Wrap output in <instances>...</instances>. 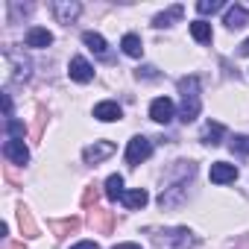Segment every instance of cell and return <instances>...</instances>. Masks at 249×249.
<instances>
[{
    "label": "cell",
    "mask_w": 249,
    "mask_h": 249,
    "mask_svg": "<svg viewBox=\"0 0 249 249\" xmlns=\"http://www.w3.org/2000/svg\"><path fill=\"white\" fill-rule=\"evenodd\" d=\"M223 135H226V126H223V123H205V129H202V141H205V144L217 147Z\"/></svg>",
    "instance_id": "cell-16"
},
{
    "label": "cell",
    "mask_w": 249,
    "mask_h": 249,
    "mask_svg": "<svg viewBox=\"0 0 249 249\" xmlns=\"http://www.w3.org/2000/svg\"><path fill=\"white\" fill-rule=\"evenodd\" d=\"M53 12L59 15L62 24H71V21L82 12V6H79V3H68V0H59V3H53Z\"/></svg>",
    "instance_id": "cell-13"
},
{
    "label": "cell",
    "mask_w": 249,
    "mask_h": 249,
    "mask_svg": "<svg viewBox=\"0 0 249 249\" xmlns=\"http://www.w3.org/2000/svg\"><path fill=\"white\" fill-rule=\"evenodd\" d=\"M68 73H71L73 82H91V79H94V68H91L88 59H82V56H73V59H71Z\"/></svg>",
    "instance_id": "cell-5"
},
{
    "label": "cell",
    "mask_w": 249,
    "mask_h": 249,
    "mask_svg": "<svg viewBox=\"0 0 249 249\" xmlns=\"http://www.w3.org/2000/svg\"><path fill=\"white\" fill-rule=\"evenodd\" d=\"M240 56H249V38H246V41L240 44Z\"/></svg>",
    "instance_id": "cell-26"
},
{
    "label": "cell",
    "mask_w": 249,
    "mask_h": 249,
    "mask_svg": "<svg viewBox=\"0 0 249 249\" xmlns=\"http://www.w3.org/2000/svg\"><path fill=\"white\" fill-rule=\"evenodd\" d=\"M114 153V144L111 141H94L91 147H85V153H82V159L88 161V164H100L103 159H108Z\"/></svg>",
    "instance_id": "cell-6"
},
{
    "label": "cell",
    "mask_w": 249,
    "mask_h": 249,
    "mask_svg": "<svg viewBox=\"0 0 249 249\" xmlns=\"http://www.w3.org/2000/svg\"><path fill=\"white\" fill-rule=\"evenodd\" d=\"M3 156H6L9 161H15V164H27V161H30V150H27L24 138H6Z\"/></svg>",
    "instance_id": "cell-4"
},
{
    "label": "cell",
    "mask_w": 249,
    "mask_h": 249,
    "mask_svg": "<svg viewBox=\"0 0 249 249\" xmlns=\"http://www.w3.org/2000/svg\"><path fill=\"white\" fill-rule=\"evenodd\" d=\"M208 176H211L214 185H226V182H234V179H237V167L229 164V161H214Z\"/></svg>",
    "instance_id": "cell-8"
},
{
    "label": "cell",
    "mask_w": 249,
    "mask_h": 249,
    "mask_svg": "<svg viewBox=\"0 0 249 249\" xmlns=\"http://www.w3.org/2000/svg\"><path fill=\"white\" fill-rule=\"evenodd\" d=\"M223 24L229 27V30H243L246 24H249V9H243V6H229L226 9V18H223Z\"/></svg>",
    "instance_id": "cell-11"
},
{
    "label": "cell",
    "mask_w": 249,
    "mask_h": 249,
    "mask_svg": "<svg viewBox=\"0 0 249 249\" xmlns=\"http://www.w3.org/2000/svg\"><path fill=\"white\" fill-rule=\"evenodd\" d=\"M114 249H141V246H138V243H117Z\"/></svg>",
    "instance_id": "cell-25"
},
{
    "label": "cell",
    "mask_w": 249,
    "mask_h": 249,
    "mask_svg": "<svg viewBox=\"0 0 249 249\" xmlns=\"http://www.w3.org/2000/svg\"><path fill=\"white\" fill-rule=\"evenodd\" d=\"M150 117H153L156 123H170V120H173V100H167V97L153 100V103H150Z\"/></svg>",
    "instance_id": "cell-7"
},
{
    "label": "cell",
    "mask_w": 249,
    "mask_h": 249,
    "mask_svg": "<svg viewBox=\"0 0 249 249\" xmlns=\"http://www.w3.org/2000/svg\"><path fill=\"white\" fill-rule=\"evenodd\" d=\"M71 249H100V243H94V240H82V243H76V246H71Z\"/></svg>",
    "instance_id": "cell-24"
},
{
    "label": "cell",
    "mask_w": 249,
    "mask_h": 249,
    "mask_svg": "<svg viewBox=\"0 0 249 249\" xmlns=\"http://www.w3.org/2000/svg\"><path fill=\"white\" fill-rule=\"evenodd\" d=\"M179 18H182V6H170L167 12H161V15H156V18H153V27H159V30H161V27H170V24H173V21H179Z\"/></svg>",
    "instance_id": "cell-18"
},
{
    "label": "cell",
    "mask_w": 249,
    "mask_h": 249,
    "mask_svg": "<svg viewBox=\"0 0 249 249\" xmlns=\"http://www.w3.org/2000/svg\"><path fill=\"white\" fill-rule=\"evenodd\" d=\"M123 205H126L129 211H138V208H144L147 202H150V194L144 191V188H135V191H123Z\"/></svg>",
    "instance_id": "cell-12"
},
{
    "label": "cell",
    "mask_w": 249,
    "mask_h": 249,
    "mask_svg": "<svg viewBox=\"0 0 249 249\" xmlns=\"http://www.w3.org/2000/svg\"><path fill=\"white\" fill-rule=\"evenodd\" d=\"M226 3H223V0H199V3H196V12L199 15H214V12H220Z\"/></svg>",
    "instance_id": "cell-20"
},
{
    "label": "cell",
    "mask_w": 249,
    "mask_h": 249,
    "mask_svg": "<svg viewBox=\"0 0 249 249\" xmlns=\"http://www.w3.org/2000/svg\"><path fill=\"white\" fill-rule=\"evenodd\" d=\"M150 153H153V141H150V138H144V135H135V138L129 141V147H126V164L138 167L141 161H147V159H150Z\"/></svg>",
    "instance_id": "cell-3"
},
{
    "label": "cell",
    "mask_w": 249,
    "mask_h": 249,
    "mask_svg": "<svg viewBox=\"0 0 249 249\" xmlns=\"http://www.w3.org/2000/svg\"><path fill=\"white\" fill-rule=\"evenodd\" d=\"M120 47H123V53L132 56V59H141V56H144V44H141V38H138L135 33H126V36H123Z\"/></svg>",
    "instance_id": "cell-14"
},
{
    "label": "cell",
    "mask_w": 249,
    "mask_h": 249,
    "mask_svg": "<svg viewBox=\"0 0 249 249\" xmlns=\"http://www.w3.org/2000/svg\"><path fill=\"white\" fill-rule=\"evenodd\" d=\"M82 41L88 44V50H94L100 59H108V44H106V38L100 36V33H85L82 36Z\"/></svg>",
    "instance_id": "cell-15"
},
{
    "label": "cell",
    "mask_w": 249,
    "mask_h": 249,
    "mask_svg": "<svg viewBox=\"0 0 249 249\" xmlns=\"http://www.w3.org/2000/svg\"><path fill=\"white\" fill-rule=\"evenodd\" d=\"M138 76H147V79H156L159 73H156V68H153V65H147V68H138Z\"/></svg>",
    "instance_id": "cell-23"
},
{
    "label": "cell",
    "mask_w": 249,
    "mask_h": 249,
    "mask_svg": "<svg viewBox=\"0 0 249 249\" xmlns=\"http://www.w3.org/2000/svg\"><path fill=\"white\" fill-rule=\"evenodd\" d=\"M191 36H194L199 44H208V41L214 38V33H211V24H205V21H194V24H191Z\"/></svg>",
    "instance_id": "cell-19"
},
{
    "label": "cell",
    "mask_w": 249,
    "mask_h": 249,
    "mask_svg": "<svg viewBox=\"0 0 249 249\" xmlns=\"http://www.w3.org/2000/svg\"><path fill=\"white\" fill-rule=\"evenodd\" d=\"M231 150L249 156V135H234V138H231Z\"/></svg>",
    "instance_id": "cell-22"
},
{
    "label": "cell",
    "mask_w": 249,
    "mask_h": 249,
    "mask_svg": "<svg viewBox=\"0 0 249 249\" xmlns=\"http://www.w3.org/2000/svg\"><path fill=\"white\" fill-rule=\"evenodd\" d=\"M94 117L103 120V123H114V120L123 117V108H120L114 100H106V103H97V106H94Z\"/></svg>",
    "instance_id": "cell-10"
},
{
    "label": "cell",
    "mask_w": 249,
    "mask_h": 249,
    "mask_svg": "<svg viewBox=\"0 0 249 249\" xmlns=\"http://www.w3.org/2000/svg\"><path fill=\"white\" fill-rule=\"evenodd\" d=\"M24 41H27V47L41 50V47H50V44H53V33L44 30V27H30L27 36H24Z\"/></svg>",
    "instance_id": "cell-9"
},
{
    "label": "cell",
    "mask_w": 249,
    "mask_h": 249,
    "mask_svg": "<svg viewBox=\"0 0 249 249\" xmlns=\"http://www.w3.org/2000/svg\"><path fill=\"white\" fill-rule=\"evenodd\" d=\"M194 243H196V237L188 229H170V231L156 234V246L159 249H188Z\"/></svg>",
    "instance_id": "cell-2"
},
{
    "label": "cell",
    "mask_w": 249,
    "mask_h": 249,
    "mask_svg": "<svg viewBox=\"0 0 249 249\" xmlns=\"http://www.w3.org/2000/svg\"><path fill=\"white\" fill-rule=\"evenodd\" d=\"M179 94H182V111H179V117L185 123L196 120L199 106H202V100H199V79L196 76H182L179 79Z\"/></svg>",
    "instance_id": "cell-1"
},
{
    "label": "cell",
    "mask_w": 249,
    "mask_h": 249,
    "mask_svg": "<svg viewBox=\"0 0 249 249\" xmlns=\"http://www.w3.org/2000/svg\"><path fill=\"white\" fill-rule=\"evenodd\" d=\"M6 132H9V138H18V135L24 138V123H21V120H12V117H9V120H6Z\"/></svg>",
    "instance_id": "cell-21"
},
{
    "label": "cell",
    "mask_w": 249,
    "mask_h": 249,
    "mask_svg": "<svg viewBox=\"0 0 249 249\" xmlns=\"http://www.w3.org/2000/svg\"><path fill=\"white\" fill-rule=\"evenodd\" d=\"M106 196H108L111 202L123 196V176H120V173H111V176L106 179Z\"/></svg>",
    "instance_id": "cell-17"
}]
</instances>
